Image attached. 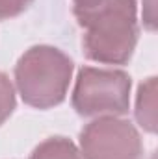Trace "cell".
<instances>
[{"instance_id":"6","label":"cell","mask_w":158,"mask_h":159,"mask_svg":"<svg viewBox=\"0 0 158 159\" xmlns=\"http://www.w3.org/2000/svg\"><path fill=\"white\" fill-rule=\"evenodd\" d=\"M30 159H84L77 144L65 137H50L36 146Z\"/></svg>"},{"instance_id":"5","label":"cell","mask_w":158,"mask_h":159,"mask_svg":"<svg viewBox=\"0 0 158 159\" xmlns=\"http://www.w3.org/2000/svg\"><path fill=\"white\" fill-rule=\"evenodd\" d=\"M136 122L147 133H156V78L151 76L138 87L136 96Z\"/></svg>"},{"instance_id":"2","label":"cell","mask_w":158,"mask_h":159,"mask_svg":"<svg viewBox=\"0 0 158 159\" xmlns=\"http://www.w3.org/2000/svg\"><path fill=\"white\" fill-rule=\"evenodd\" d=\"M73 59L60 48L37 44L15 65V87L22 102L36 109H50L65 100L73 78Z\"/></svg>"},{"instance_id":"7","label":"cell","mask_w":158,"mask_h":159,"mask_svg":"<svg viewBox=\"0 0 158 159\" xmlns=\"http://www.w3.org/2000/svg\"><path fill=\"white\" fill-rule=\"evenodd\" d=\"M15 104H17L15 87H13L11 80L0 70V126L11 117V113L15 109Z\"/></svg>"},{"instance_id":"8","label":"cell","mask_w":158,"mask_h":159,"mask_svg":"<svg viewBox=\"0 0 158 159\" xmlns=\"http://www.w3.org/2000/svg\"><path fill=\"white\" fill-rule=\"evenodd\" d=\"M32 4H34V0H0V20L19 17Z\"/></svg>"},{"instance_id":"1","label":"cell","mask_w":158,"mask_h":159,"mask_svg":"<svg viewBox=\"0 0 158 159\" xmlns=\"http://www.w3.org/2000/svg\"><path fill=\"white\" fill-rule=\"evenodd\" d=\"M73 13L84 30V56L102 65H125L138 44L136 0H86L73 4Z\"/></svg>"},{"instance_id":"4","label":"cell","mask_w":158,"mask_h":159,"mask_svg":"<svg viewBox=\"0 0 158 159\" xmlns=\"http://www.w3.org/2000/svg\"><path fill=\"white\" fill-rule=\"evenodd\" d=\"M80 154L84 159H141L143 143L130 120L99 117L80 131Z\"/></svg>"},{"instance_id":"10","label":"cell","mask_w":158,"mask_h":159,"mask_svg":"<svg viewBox=\"0 0 158 159\" xmlns=\"http://www.w3.org/2000/svg\"><path fill=\"white\" fill-rule=\"evenodd\" d=\"M82 2H86V0H73V4H82Z\"/></svg>"},{"instance_id":"3","label":"cell","mask_w":158,"mask_h":159,"mask_svg":"<svg viewBox=\"0 0 158 159\" xmlns=\"http://www.w3.org/2000/svg\"><path fill=\"white\" fill-rule=\"evenodd\" d=\"M132 81L125 70L82 67L75 81L71 104L80 117H121L130 107Z\"/></svg>"},{"instance_id":"9","label":"cell","mask_w":158,"mask_h":159,"mask_svg":"<svg viewBox=\"0 0 158 159\" xmlns=\"http://www.w3.org/2000/svg\"><path fill=\"white\" fill-rule=\"evenodd\" d=\"M143 26L153 32L156 26V0H143Z\"/></svg>"}]
</instances>
